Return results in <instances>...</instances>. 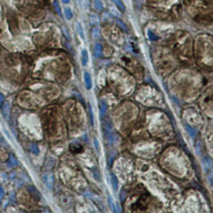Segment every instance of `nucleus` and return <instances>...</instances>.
<instances>
[{"label":"nucleus","mask_w":213,"mask_h":213,"mask_svg":"<svg viewBox=\"0 0 213 213\" xmlns=\"http://www.w3.org/2000/svg\"><path fill=\"white\" fill-rule=\"evenodd\" d=\"M31 153H33L34 155H38L39 154V148H38V147L36 145V144H31Z\"/></svg>","instance_id":"2eb2a0df"},{"label":"nucleus","mask_w":213,"mask_h":213,"mask_svg":"<svg viewBox=\"0 0 213 213\" xmlns=\"http://www.w3.org/2000/svg\"><path fill=\"white\" fill-rule=\"evenodd\" d=\"M108 202H109V204H110V206H111L112 211H113L115 213H119V212L117 211L115 205L114 204V203H113V201H112V199H111V198L110 197V196H108Z\"/></svg>","instance_id":"f3484780"},{"label":"nucleus","mask_w":213,"mask_h":213,"mask_svg":"<svg viewBox=\"0 0 213 213\" xmlns=\"http://www.w3.org/2000/svg\"><path fill=\"white\" fill-rule=\"evenodd\" d=\"M43 182L47 188L52 189L54 186V175L51 172H47L43 175Z\"/></svg>","instance_id":"f257e3e1"},{"label":"nucleus","mask_w":213,"mask_h":213,"mask_svg":"<svg viewBox=\"0 0 213 213\" xmlns=\"http://www.w3.org/2000/svg\"><path fill=\"white\" fill-rule=\"evenodd\" d=\"M88 60H89V55H88V51L86 49H83L81 52V62H82L83 66H86L88 64Z\"/></svg>","instance_id":"39448f33"},{"label":"nucleus","mask_w":213,"mask_h":213,"mask_svg":"<svg viewBox=\"0 0 213 213\" xmlns=\"http://www.w3.org/2000/svg\"><path fill=\"white\" fill-rule=\"evenodd\" d=\"M111 183H112V186H113V188L115 190L117 189L118 187V182H117V179L116 177L115 176V175H111Z\"/></svg>","instance_id":"a211bd4d"},{"label":"nucleus","mask_w":213,"mask_h":213,"mask_svg":"<svg viewBox=\"0 0 213 213\" xmlns=\"http://www.w3.org/2000/svg\"><path fill=\"white\" fill-rule=\"evenodd\" d=\"M147 36H148V38L150 40H152V41H156L159 39V37H158L157 35H155L154 33L151 31H147Z\"/></svg>","instance_id":"dca6fc26"},{"label":"nucleus","mask_w":213,"mask_h":213,"mask_svg":"<svg viewBox=\"0 0 213 213\" xmlns=\"http://www.w3.org/2000/svg\"><path fill=\"white\" fill-rule=\"evenodd\" d=\"M3 103H4V96L2 93H0V108H2Z\"/></svg>","instance_id":"5701e85b"},{"label":"nucleus","mask_w":213,"mask_h":213,"mask_svg":"<svg viewBox=\"0 0 213 213\" xmlns=\"http://www.w3.org/2000/svg\"><path fill=\"white\" fill-rule=\"evenodd\" d=\"M63 32L65 33V35L67 36V38H69V35H68V34H67V30L66 29L65 27H63Z\"/></svg>","instance_id":"b1692460"},{"label":"nucleus","mask_w":213,"mask_h":213,"mask_svg":"<svg viewBox=\"0 0 213 213\" xmlns=\"http://www.w3.org/2000/svg\"><path fill=\"white\" fill-rule=\"evenodd\" d=\"M83 79H84V83L86 88L88 90H90V88H92V79H91V76L88 72H84L83 74Z\"/></svg>","instance_id":"20e7f679"},{"label":"nucleus","mask_w":213,"mask_h":213,"mask_svg":"<svg viewBox=\"0 0 213 213\" xmlns=\"http://www.w3.org/2000/svg\"><path fill=\"white\" fill-rule=\"evenodd\" d=\"M76 31L78 33V35H79L80 38L84 41L85 40V34H84V31H83V26H81V24L79 23H76Z\"/></svg>","instance_id":"423d86ee"},{"label":"nucleus","mask_w":213,"mask_h":213,"mask_svg":"<svg viewBox=\"0 0 213 213\" xmlns=\"http://www.w3.org/2000/svg\"><path fill=\"white\" fill-rule=\"evenodd\" d=\"M4 197V190L2 187H0V202L2 201V199Z\"/></svg>","instance_id":"4be33fe9"},{"label":"nucleus","mask_w":213,"mask_h":213,"mask_svg":"<svg viewBox=\"0 0 213 213\" xmlns=\"http://www.w3.org/2000/svg\"><path fill=\"white\" fill-rule=\"evenodd\" d=\"M69 148H70L71 152L76 153V154L80 153L83 151V147L78 143H72L69 147Z\"/></svg>","instance_id":"7ed1b4c3"},{"label":"nucleus","mask_w":213,"mask_h":213,"mask_svg":"<svg viewBox=\"0 0 213 213\" xmlns=\"http://www.w3.org/2000/svg\"><path fill=\"white\" fill-rule=\"evenodd\" d=\"M61 1L63 4H68V3H70V0H61Z\"/></svg>","instance_id":"393cba45"},{"label":"nucleus","mask_w":213,"mask_h":213,"mask_svg":"<svg viewBox=\"0 0 213 213\" xmlns=\"http://www.w3.org/2000/svg\"><path fill=\"white\" fill-rule=\"evenodd\" d=\"M103 52V47L101 44L96 43L94 47V55L96 58H99L100 56H102Z\"/></svg>","instance_id":"0eeeda50"},{"label":"nucleus","mask_w":213,"mask_h":213,"mask_svg":"<svg viewBox=\"0 0 213 213\" xmlns=\"http://www.w3.org/2000/svg\"><path fill=\"white\" fill-rule=\"evenodd\" d=\"M106 111H107V105H106L105 103H102L101 108H100V115H101V116L103 117L105 115Z\"/></svg>","instance_id":"6ab92c4d"},{"label":"nucleus","mask_w":213,"mask_h":213,"mask_svg":"<svg viewBox=\"0 0 213 213\" xmlns=\"http://www.w3.org/2000/svg\"><path fill=\"white\" fill-rule=\"evenodd\" d=\"M53 6H54L55 11L58 13V15H59V16H62L61 7H60V5H59V3H58V2L57 0H55V1L53 2Z\"/></svg>","instance_id":"ddd939ff"},{"label":"nucleus","mask_w":213,"mask_h":213,"mask_svg":"<svg viewBox=\"0 0 213 213\" xmlns=\"http://www.w3.org/2000/svg\"><path fill=\"white\" fill-rule=\"evenodd\" d=\"M116 23H117V25L118 26H120V28L122 30H123L124 31H128V28H127V26H126V25L124 24H123V22L122 21H120V20H117L116 21Z\"/></svg>","instance_id":"aec40b11"},{"label":"nucleus","mask_w":213,"mask_h":213,"mask_svg":"<svg viewBox=\"0 0 213 213\" xmlns=\"http://www.w3.org/2000/svg\"><path fill=\"white\" fill-rule=\"evenodd\" d=\"M18 160L15 159V157H14L13 155H10V158H9V160L8 162H7V165H8L9 167H15V166H17L18 165Z\"/></svg>","instance_id":"f8f14e48"},{"label":"nucleus","mask_w":213,"mask_h":213,"mask_svg":"<svg viewBox=\"0 0 213 213\" xmlns=\"http://www.w3.org/2000/svg\"><path fill=\"white\" fill-rule=\"evenodd\" d=\"M94 8L97 11H102L103 10V5L100 0H94L93 2Z\"/></svg>","instance_id":"6e6552de"},{"label":"nucleus","mask_w":213,"mask_h":213,"mask_svg":"<svg viewBox=\"0 0 213 213\" xmlns=\"http://www.w3.org/2000/svg\"><path fill=\"white\" fill-rule=\"evenodd\" d=\"M90 23L91 25H97L99 23V16L95 14L90 15Z\"/></svg>","instance_id":"9b49d317"},{"label":"nucleus","mask_w":213,"mask_h":213,"mask_svg":"<svg viewBox=\"0 0 213 213\" xmlns=\"http://www.w3.org/2000/svg\"><path fill=\"white\" fill-rule=\"evenodd\" d=\"M2 111H3V116L7 120L10 115V112H11V104L9 103V102L6 101L3 103V106H2Z\"/></svg>","instance_id":"f03ea898"},{"label":"nucleus","mask_w":213,"mask_h":213,"mask_svg":"<svg viewBox=\"0 0 213 213\" xmlns=\"http://www.w3.org/2000/svg\"><path fill=\"white\" fill-rule=\"evenodd\" d=\"M110 11H111V14L114 15V16H115V17H120V12L118 11L116 9L111 8V10H110Z\"/></svg>","instance_id":"412c9836"},{"label":"nucleus","mask_w":213,"mask_h":213,"mask_svg":"<svg viewBox=\"0 0 213 213\" xmlns=\"http://www.w3.org/2000/svg\"><path fill=\"white\" fill-rule=\"evenodd\" d=\"M64 15L67 20H71L73 18V12L70 7H66L64 9Z\"/></svg>","instance_id":"9d476101"},{"label":"nucleus","mask_w":213,"mask_h":213,"mask_svg":"<svg viewBox=\"0 0 213 213\" xmlns=\"http://www.w3.org/2000/svg\"><path fill=\"white\" fill-rule=\"evenodd\" d=\"M111 1H112V2L116 5L117 7L120 8L121 11H124V10H125V6H124V5H123V3H122L121 0H111Z\"/></svg>","instance_id":"4468645a"},{"label":"nucleus","mask_w":213,"mask_h":213,"mask_svg":"<svg viewBox=\"0 0 213 213\" xmlns=\"http://www.w3.org/2000/svg\"><path fill=\"white\" fill-rule=\"evenodd\" d=\"M91 37L95 39L100 37V28L99 26H95L92 31H91Z\"/></svg>","instance_id":"1a4fd4ad"}]
</instances>
